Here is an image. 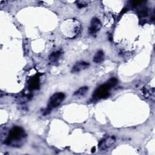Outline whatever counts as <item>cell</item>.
Returning a JSON list of instances; mask_svg holds the SVG:
<instances>
[{"instance_id":"obj_1","label":"cell","mask_w":155,"mask_h":155,"mask_svg":"<svg viewBox=\"0 0 155 155\" xmlns=\"http://www.w3.org/2000/svg\"><path fill=\"white\" fill-rule=\"evenodd\" d=\"M81 24L79 21L74 19L65 20L61 25L62 33L67 38H74L81 31Z\"/></svg>"},{"instance_id":"obj_2","label":"cell","mask_w":155,"mask_h":155,"mask_svg":"<svg viewBox=\"0 0 155 155\" xmlns=\"http://www.w3.org/2000/svg\"><path fill=\"white\" fill-rule=\"evenodd\" d=\"M25 136L24 130L19 127L13 128L10 132L9 135L6 139L5 143L7 145H15L18 144Z\"/></svg>"},{"instance_id":"obj_3","label":"cell","mask_w":155,"mask_h":155,"mask_svg":"<svg viewBox=\"0 0 155 155\" xmlns=\"http://www.w3.org/2000/svg\"><path fill=\"white\" fill-rule=\"evenodd\" d=\"M117 81L115 79H110V81L101 86H100L94 93V97L96 99H101L107 97L108 94V91L112 86H114Z\"/></svg>"},{"instance_id":"obj_4","label":"cell","mask_w":155,"mask_h":155,"mask_svg":"<svg viewBox=\"0 0 155 155\" xmlns=\"http://www.w3.org/2000/svg\"><path fill=\"white\" fill-rule=\"evenodd\" d=\"M65 99V94L62 93H56L51 96L49 100L47 111L58 107Z\"/></svg>"},{"instance_id":"obj_5","label":"cell","mask_w":155,"mask_h":155,"mask_svg":"<svg viewBox=\"0 0 155 155\" xmlns=\"http://www.w3.org/2000/svg\"><path fill=\"white\" fill-rule=\"evenodd\" d=\"M116 138L114 136H108L102 139L98 145L99 149L100 150H105L111 147L115 142Z\"/></svg>"},{"instance_id":"obj_6","label":"cell","mask_w":155,"mask_h":155,"mask_svg":"<svg viewBox=\"0 0 155 155\" xmlns=\"http://www.w3.org/2000/svg\"><path fill=\"white\" fill-rule=\"evenodd\" d=\"M102 27V24L99 19L97 18H93L90 23V25L88 29V32L91 35L96 34Z\"/></svg>"},{"instance_id":"obj_7","label":"cell","mask_w":155,"mask_h":155,"mask_svg":"<svg viewBox=\"0 0 155 155\" xmlns=\"http://www.w3.org/2000/svg\"><path fill=\"white\" fill-rule=\"evenodd\" d=\"M90 66V64L87 62L85 61H80L76 62L74 66L72 67L71 72L73 73H78L82 70L87 69Z\"/></svg>"},{"instance_id":"obj_8","label":"cell","mask_w":155,"mask_h":155,"mask_svg":"<svg viewBox=\"0 0 155 155\" xmlns=\"http://www.w3.org/2000/svg\"><path fill=\"white\" fill-rule=\"evenodd\" d=\"M62 56V52L61 51H56L53 52L49 56L50 62L52 64H55L58 62Z\"/></svg>"},{"instance_id":"obj_9","label":"cell","mask_w":155,"mask_h":155,"mask_svg":"<svg viewBox=\"0 0 155 155\" xmlns=\"http://www.w3.org/2000/svg\"><path fill=\"white\" fill-rule=\"evenodd\" d=\"M142 93L143 94V96H145V97L146 98H150L151 99H154V88H150L148 87H144L142 90Z\"/></svg>"},{"instance_id":"obj_10","label":"cell","mask_w":155,"mask_h":155,"mask_svg":"<svg viewBox=\"0 0 155 155\" xmlns=\"http://www.w3.org/2000/svg\"><path fill=\"white\" fill-rule=\"evenodd\" d=\"M104 59V53L103 51L99 50L96 53L93 57V61L96 64L101 63Z\"/></svg>"},{"instance_id":"obj_11","label":"cell","mask_w":155,"mask_h":155,"mask_svg":"<svg viewBox=\"0 0 155 155\" xmlns=\"http://www.w3.org/2000/svg\"><path fill=\"white\" fill-rule=\"evenodd\" d=\"M88 90V87H82L80 88H79L77 91H76L74 93V96L77 97H81L84 96L86 93H87Z\"/></svg>"},{"instance_id":"obj_12","label":"cell","mask_w":155,"mask_h":155,"mask_svg":"<svg viewBox=\"0 0 155 155\" xmlns=\"http://www.w3.org/2000/svg\"><path fill=\"white\" fill-rule=\"evenodd\" d=\"M105 24H106V25H111V24H112V23H113V17H112V16H111V15H106V16H105Z\"/></svg>"},{"instance_id":"obj_13","label":"cell","mask_w":155,"mask_h":155,"mask_svg":"<svg viewBox=\"0 0 155 155\" xmlns=\"http://www.w3.org/2000/svg\"><path fill=\"white\" fill-rule=\"evenodd\" d=\"M76 5L79 8H83L84 7H86L88 4V2L85 1H77Z\"/></svg>"}]
</instances>
